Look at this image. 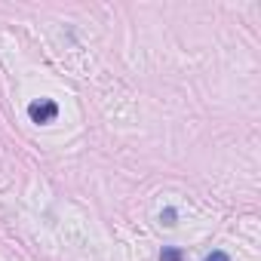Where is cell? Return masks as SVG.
<instances>
[{
  "mask_svg": "<svg viewBox=\"0 0 261 261\" xmlns=\"http://www.w3.org/2000/svg\"><path fill=\"white\" fill-rule=\"evenodd\" d=\"M28 117H31V123H37V126H46V123H53V120L59 117V105H56L53 98L31 101V105H28Z\"/></svg>",
  "mask_w": 261,
  "mask_h": 261,
  "instance_id": "obj_1",
  "label": "cell"
},
{
  "mask_svg": "<svg viewBox=\"0 0 261 261\" xmlns=\"http://www.w3.org/2000/svg\"><path fill=\"white\" fill-rule=\"evenodd\" d=\"M160 261H185V249L181 246H163Z\"/></svg>",
  "mask_w": 261,
  "mask_h": 261,
  "instance_id": "obj_2",
  "label": "cell"
},
{
  "mask_svg": "<svg viewBox=\"0 0 261 261\" xmlns=\"http://www.w3.org/2000/svg\"><path fill=\"white\" fill-rule=\"evenodd\" d=\"M160 224H163V227H175V224H178V212H175L172 206H166V209L160 212Z\"/></svg>",
  "mask_w": 261,
  "mask_h": 261,
  "instance_id": "obj_3",
  "label": "cell"
},
{
  "mask_svg": "<svg viewBox=\"0 0 261 261\" xmlns=\"http://www.w3.org/2000/svg\"><path fill=\"white\" fill-rule=\"evenodd\" d=\"M203 261H230V255H227L224 249H212V252H209Z\"/></svg>",
  "mask_w": 261,
  "mask_h": 261,
  "instance_id": "obj_4",
  "label": "cell"
}]
</instances>
